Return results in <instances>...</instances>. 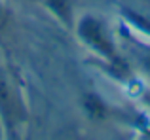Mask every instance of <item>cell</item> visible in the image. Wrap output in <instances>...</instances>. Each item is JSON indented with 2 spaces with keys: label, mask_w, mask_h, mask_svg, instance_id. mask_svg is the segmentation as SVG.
I'll return each mask as SVG.
<instances>
[{
  "label": "cell",
  "mask_w": 150,
  "mask_h": 140,
  "mask_svg": "<svg viewBox=\"0 0 150 140\" xmlns=\"http://www.w3.org/2000/svg\"><path fill=\"white\" fill-rule=\"evenodd\" d=\"M137 2H141V4H146V6L150 8V0H137Z\"/></svg>",
  "instance_id": "6"
},
{
  "label": "cell",
  "mask_w": 150,
  "mask_h": 140,
  "mask_svg": "<svg viewBox=\"0 0 150 140\" xmlns=\"http://www.w3.org/2000/svg\"><path fill=\"white\" fill-rule=\"evenodd\" d=\"M0 119L13 131L15 125L23 119V99L19 85L15 83L13 76L0 66Z\"/></svg>",
  "instance_id": "1"
},
{
  "label": "cell",
  "mask_w": 150,
  "mask_h": 140,
  "mask_svg": "<svg viewBox=\"0 0 150 140\" xmlns=\"http://www.w3.org/2000/svg\"><path fill=\"white\" fill-rule=\"evenodd\" d=\"M105 23H101L97 17H91V15H86V17L80 19L78 23V34L80 38L93 49L97 51L99 55L106 57L108 61L116 63L118 57H116V46L112 42V36L110 32L105 29Z\"/></svg>",
  "instance_id": "2"
},
{
  "label": "cell",
  "mask_w": 150,
  "mask_h": 140,
  "mask_svg": "<svg viewBox=\"0 0 150 140\" xmlns=\"http://www.w3.org/2000/svg\"><path fill=\"white\" fill-rule=\"evenodd\" d=\"M48 4L55 13L59 11V17L63 21H69V0H48Z\"/></svg>",
  "instance_id": "3"
},
{
  "label": "cell",
  "mask_w": 150,
  "mask_h": 140,
  "mask_svg": "<svg viewBox=\"0 0 150 140\" xmlns=\"http://www.w3.org/2000/svg\"><path fill=\"white\" fill-rule=\"evenodd\" d=\"M137 55H139L141 66L146 70V72H150V48H146V46H141L139 51H137Z\"/></svg>",
  "instance_id": "4"
},
{
  "label": "cell",
  "mask_w": 150,
  "mask_h": 140,
  "mask_svg": "<svg viewBox=\"0 0 150 140\" xmlns=\"http://www.w3.org/2000/svg\"><path fill=\"white\" fill-rule=\"evenodd\" d=\"M6 21H8V13H6V10L0 6V29L6 25Z\"/></svg>",
  "instance_id": "5"
}]
</instances>
